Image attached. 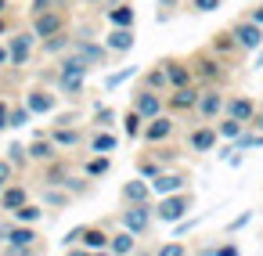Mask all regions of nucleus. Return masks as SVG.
Returning <instances> with one entry per match:
<instances>
[{"mask_svg":"<svg viewBox=\"0 0 263 256\" xmlns=\"http://www.w3.org/2000/svg\"><path fill=\"white\" fill-rule=\"evenodd\" d=\"M0 249H4L8 256H33V252H40V231H36V224H18V220H11L8 231H4Z\"/></svg>","mask_w":263,"mask_h":256,"instance_id":"1","label":"nucleus"},{"mask_svg":"<svg viewBox=\"0 0 263 256\" xmlns=\"http://www.w3.org/2000/svg\"><path fill=\"white\" fill-rule=\"evenodd\" d=\"M191 206H195V195L184 188V191L159 195V202L152 206V213H155V220H159V224H177L180 216H187V213H191Z\"/></svg>","mask_w":263,"mask_h":256,"instance_id":"2","label":"nucleus"},{"mask_svg":"<svg viewBox=\"0 0 263 256\" xmlns=\"http://www.w3.org/2000/svg\"><path fill=\"white\" fill-rule=\"evenodd\" d=\"M187 62H191V76H195L198 87H216V83L227 76L223 58H216L213 51H198V54H191Z\"/></svg>","mask_w":263,"mask_h":256,"instance_id":"3","label":"nucleus"},{"mask_svg":"<svg viewBox=\"0 0 263 256\" xmlns=\"http://www.w3.org/2000/svg\"><path fill=\"white\" fill-rule=\"evenodd\" d=\"M152 224H155L152 202H130V206H123V209H119V227L134 231L137 238H141V234H148V231H152Z\"/></svg>","mask_w":263,"mask_h":256,"instance_id":"4","label":"nucleus"},{"mask_svg":"<svg viewBox=\"0 0 263 256\" xmlns=\"http://www.w3.org/2000/svg\"><path fill=\"white\" fill-rule=\"evenodd\" d=\"M4 44H8V69H26V62H29L33 47H36V36H33V29L8 33V36H4Z\"/></svg>","mask_w":263,"mask_h":256,"instance_id":"5","label":"nucleus"},{"mask_svg":"<svg viewBox=\"0 0 263 256\" xmlns=\"http://www.w3.org/2000/svg\"><path fill=\"white\" fill-rule=\"evenodd\" d=\"M33 36H36V44L40 40H47V36H54V33H65L69 29V19H65V11H62V4L58 8H51V11H40V15H33Z\"/></svg>","mask_w":263,"mask_h":256,"instance_id":"6","label":"nucleus"},{"mask_svg":"<svg viewBox=\"0 0 263 256\" xmlns=\"http://www.w3.org/2000/svg\"><path fill=\"white\" fill-rule=\"evenodd\" d=\"M177 134V116L173 112H159L152 119H144V130H141V141L144 144H162Z\"/></svg>","mask_w":263,"mask_h":256,"instance_id":"7","label":"nucleus"},{"mask_svg":"<svg viewBox=\"0 0 263 256\" xmlns=\"http://www.w3.org/2000/svg\"><path fill=\"white\" fill-rule=\"evenodd\" d=\"M72 51L90 65V69H101V65H108V47H105V40H98V36H72Z\"/></svg>","mask_w":263,"mask_h":256,"instance_id":"8","label":"nucleus"},{"mask_svg":"<svg viewBox=\"0 0 263 256\" xmlns=\"http://www.w3.org/2000/svg\"><path fill=\"white\" fill-rule=\"evenodd\" d=\"M223 101H227V94L220 90V83H216V87H202V90H198V101H195V112H198V119H205V123H216V119L223 116Z\"/></svg>","mask_w":263,"mask_h":256,"instance_id":"9","label":"nucleus"},{"mask_svg":"<svg viewBox=\"0 0 263 256\" xmlns=\"http://www.w3.org/2000/svg\"><path fill=\"white\" fill-rule=\"evenodd\" d=\"M231 33H234V40H238V51H256V47H263V26L259 22H252L249 15L245 19H234L231 26H227Z\"/></svg>","mask_w":263,"mask_h":256,"instance_id":"10","label":"nucleus"},{"mask_svg":"<svg viewBox=\"0 0 263 256\" xmlns=\"http://www.w3.org/2000/svg\"><path fill=\"white\" fill-rule=\"evenodd\" d=\"M58 101H62V98H58V90H54V87L36 83V87H29V90H26V101H22V105H26L33 116H51V112L58 108Z\"/></svg>","mask_w":263,"mask_h":256,"instance_id":"11","label":"nucleus"},{"mask_svg":"<svg viewBox=\"0 0 263 256\" xmlns=\"http://www.w3.org/2000/svg\"><path fill=\"white\" fill-rule=\"evenodd\" d=\"M198 83H191V87H170L166 90V112H173V116H184V112H195V101H198Z\"/></svg>","mask_w":263,"mask_h":256,"instance_id":"12","label":"nucleus"},{"mask_svg":"<svg viewBox=\"0 0 263 256\" xmlns=\"http://www.w3.org/2000/svg\"><path fill=\"white\" fill-rule=\"evenodd\" d=\"M220 144V134H216V123H198V126H191L187 130V148L195 152V155H205V152H213Z\"/></svg>","mask_w":263,"mask_h":256,"instance_id":"13","label":"nucleus"},{"mask_svg":"<svg viewBox=\"0 0 263 256\" xmlns=\"http://www.w3.org/2000/svg\"><path fill=\"white\" fill-rule=\"evenodd\" d=\"M144 119H152V116H159V112H166V94H159V90H152V87H141L137 83V90H134V101H130Z\"/></svg>","mask_w":263,"mask_h":256,"instance_id":"14","label":"nucleus"},{"mask_svg":"<svg viewBox=\"0 0 263 256\" xmlns=\"http://www.w3.org/2000/svg\"><path fill=\"white\" fill-rule=\"evenodd\" d=\"M26 152H29V162H33V166H44V162H51V159H58V155H62V148L47 137V130H36V134H33V141L26 144Z\"/></svg>","mask_w":263,"mask_h":256,"instance_id":"15","label":"nucleus"},{"mask_svg":"<svg viewBox=\"0 0 263 256\" xmlns=\"http://www.w3.org/2000/svg\"><path fill=\"white\" fill-rule=\"evenodd\" d=\"M47 137H51L62 152H76V148L87 144V130H83V126H51Z\"/></svg>","mask_w":263,"mask_h":256,"instance_id":"16","label":"nucleus"},{"mask_svg":"<svg viewBox=\"0 0 263 256\" xmlns=\"http://www.w3.org/2000/svg\"><path fill=\"white\" fill-rule=\"evenodd\" d=\"M159 65L166 69L170 87H191V83H195V76H191V62H187V58H159Z\"/></svg>","mask_w":263,"mask_h":256,"instance_id":"17","label":"nucleus"},{"mask_svg":"<svg viewBox=\"0 0 263 256\" xmlns=\"http://www.w3.org/2000/svg\"><path fill=\"white\" fill-rule=\"evenodd\" d=\"M54 90H58V98H65V101H80L83 98V90H87V76H69V72H54Z\"/></svg>","mask_w":263,"mask_h":256,"instance_id":"18","label":"nucleus"},{"mask_svg":"<svg viewBox=\"0 0 263 256\" xmlns=\"http://www.w3.org/2000/svg\"><path fill=\"white\" fill-rule=\"evenodd\" d=\"M256 101L249 98V94H227V101H223V116H231V119H241L245 126H249V119L256 116Z\"/></svg>","mask_w":263,"mask_h":256,"instance_id":"19","label":"nucleus"},{"mask_svg":"<svg viewBox=\"0 0 263 256\" xmlns=\"http://www.w3.org/2000/svg\"><path fill=\"white\" fill-rule=\"evenodd\" d=\"M187 188V173L184 170H162L159 177H152V195H170V191H184Z\"/></svg>","mask_w":263,"mask_h":256,"instance_id":"20","label":"nucleus"},{"mask_svg":"<svg viewBox=\"0 0 263 256\" xmlns=\"http://www.w3.org/2000/svg\"><path fill=\"white\" fill-rule=\"evenodd\" d=\"M108 227L105 224H87L83 227V238H80V245H72V249H80V252H105V245H108Z\"/></svg>","mask_w":263,"mask_h":256,"instance_id":"21","label":"nucleus"},{"mask_svg":"<svg viewBox=\"0 0 263 256\" xmlns=\"http://www.w3.org/2000/svg\"><path fill=\"white\" fill-rule=\"evenodd\" d=\"M134 29H123V26H112L108 33H105V47H108V54H119V58H126L130 51H134Z\"/></svg>","mask_w":263,"mask_h":256,"instance_id":"22","label":"nucleus"},{"mask_svg":"<svg viewBox=\"0 0 263 256\" xmlns=\"http://www.w3.org/2000/svg\"><path fill=\"white\" fill-rule=\"evenodd\" d=\"M22 202H29V188L22 184V180H8L4 188H0V213H11V209H18Z\"/></svg>","mask_w":263,"mask_h":256,"instance_id":"23","label":"nucleus"},{"mask_svg":"<svg viewBox=\"0 0 263 256\" xmlns=\"http://www.w3.org/2000/svg\"><path fill=\"white\" fill-rule=\"evenodd\" d=\"M119 202H123V206H130V202H152V180H144V177L126 180V184L119 188Z\"/></svg>","mask_w":263,"mask_h":256,"instance_id":"24","label":"nucleus"},{"mask_svg":"<svg viewBox=\"0 0 263 256\" xmlns=\"http://www.w3.org/2000/svg\"><path fill=\"white\" fill-rule=\"evenodd\" d=\"M40 202H44V209H62V213H65L76 198H72L62 184H40Z\"/></svg>","mask_w":263,"mask_h":256,"instance_id":"25","label":"nucleus"},{"mask_svg":"<svg viewBox=\"0 0 263 256\" xmlns=\"http://www.w3.org/2000/svg\"><path fill=\"white\" fill-rule=\"evenodd\" d=\"M105 252H116V256H130V252H137V234H134V231H126V227L112 231V234H108Z\"/></svg>","mask_w":263,"mask_h":256,"instance_id":"26","label":"nucleus"},{"mask_svg":"<svg viewBox=\"0 0 263 256\" xmlns=\"http://www.w3.org/2000/svg\"><path fill=\"white\" fill-rule=\"evenodd\" d=\"M105 19H108V26H123V29H134L137 26V11H134V4H126V0L105 8Z\"/></svg>","mask_w":263,"mask_h":256,"instance_id":"27","label":"nucleus"},{"mask_svg":"<svg viewBox=\"0 0 263 256\" xmlns=\"http://www.w3.org/2000/svg\"><path fill=\"white\" fill-rule=\"evenodd\" d=\"M69 173H72V162L58 155V159H51V162L40 166V184H62Z\"/></svg>","mask_w":263,"mask_h":256,"instance_id":"28","label":"nucleus"},{"mask_svg":"<svg viewBox=\"0 0 263 256\" xmlns=\"http://www.w3.org/2000/svg\"><path fill=\"white\" fill-rule=\"evenodd\" d=\"M87 148H90V152H105V155H108V152H116V148H119V137H116L108 126H101V130H90V134H87Z\"/></svg>","mask_w":263,"mask_h":256,"instance_id":"29","label":"nucleus"},{"mask_svg":"<svg viewBox=\"0 0 263 256\" xmlns=\"http://www.w3.org/2000/svg\"><path fill=\"white\" fill-rule=\"evenodd\" d=\"M137 80H141V87H152V90H159V94H166L170 90V80H166V69L155 62V65H148L144 72H137Z\"/></svg>","mask_w":263,"mask_h":256,"instance_id":"30","label":"nucleus"},{"mask_svg":"<svg viewBox=\"0 0 263 256\" xmlns=\"http://www.w3.org/2000/svg\"><path fill=\"white\" fill-rule=\"evenodd\" d=\"M108 170H112V159H108L105 152H90V159L83 162V173H87L90 180H101V177H108Z\"/></svg>","mask_w":263,"mask_h":256,"instance_id":"31","label":"nucleus"},{"mask_svg":"<svg viewBox=\"0 0 263 256\" xmlns=\"http://www.w3.org/2000/svg\"><path fill=\"white\" fill-rule=\"evenodd\" d=\"M44 213H47V209H44L40 202H33V198H29V202H22L18 209H11L8 216H11V220H18V224H40V220H44Z\"/></svg>","mask_w":263,"mask_h":256,"instance_id":"32","label":"nucleus"},{"mask_svg":"<svg viewBox=\"0 0 263 256\" xmlns=\"http://www.w3.org/2000/svg\"><path fill=\"white\" fill-rule=\"evenodd\" d=\"M209 51H213L216 58H223V54H234V51H238V40H234V33H231V29H220V33H213V40H209Z\"/></svg>","mask_w":263,"mask_h":256,"instance_id":"33","label":"nucleus"},{"mask_svg":"<svg viewBox=\"0 0 263 256\" xmlns=\"http://www.w3.org/2000/svg\"><path fill=\"white\" fill-rule=\"evenodd\" d=\"M69 47H72V36H69V29H65V33H54V36H47V40H40V51H44V54H51V58L65 54Z\"/></svg>","mask_w":263,"mask_h":256,"instance_id":"34","label":"nucleus"},{"mask_svg":"<svg viewBox=\"0 0 263 256\" xmlns=\"http://www.w3.org/2000/svg\"><path fill=\"white\" fill-rule=\"evenodd\" d=\"M148 148H152L148 155H152V159H159V162H162V170L177 166V162H180V155H184L180 148H173V144H166V141H162V144H148Z\"/></svg>","mask_w":263,"mask_h":256,"instance_id":"35","label":"nucleus"},{"mask_svg":"<svg viewBox=\"0 0 263 256\" xmlns=\"http://www.w3.org/2000/svg\"><path fill=\"white\" fill-rule=\"evenodd\" d=\"M141 130H144V116L130 105V108L123 112V134H126L130 141H141Z\"/></svg>","mask_w":263,"mask_h":256,"instance_id":"36","label":"nucleus"},{"mask_svg":"<svg viewBox=\"0 0 263 256\" xmlns=\"http://www.w3.org/2000/svg\"><path fill=\"white\" fill-rule=\"evenodd\" d=\"M90 184H94V180H90L87 173H69V177L62 180V188H65L72 198H83V195H90Z\"/></svg>","mask_w":263,"mask_h":256,"instance_id":"37","label":"nucleus"},{"mask_svg":"<svg viewBox=\"0 0 263 256\" xmlns=\"http://www.w3.org/2000/svg\"><path fill=\"white\" fill-rule=\"evenodd\" d=\"M137 72H141V65H123V69L108 72V76H105V90H116V87H123V83L137 80Z\"/></svg>","mask_w":263,"mask_h":256,"instance_id":"38","label":"nucleus"},{"mask_svg":"<svg viewBox=\"0 0 263 256\" xmlns=\"http://www.w3.org/2000/svg\"><path fill=\"white\" fill-rule=\"evenodd\" d=\"M245 130H249V126H245L241 119H231V116H220V119H216V134H220L223 141H234V137H241Z\"/></svg>","mask_w":263,"mask_h":256,"instance_id":"39","label":"nucleus"},{"mask_svg":"<svg viewBox=\"0 0 263 256\" xmlns=\"http://www.w3.org/2000/svg\"><path fill=\"white\" fill-rule=\"evenodd\" d=\"M116 119H119L116 108H108V105H90V123H94V126H112Z\"/></svg>","mask_w":263,"mask_h":256,"instance_id":"40","label":"nucleus"},{"mask_svg":"<svg viewBox=\"0 0 263 256\" xmlns=\"http://www.w3.org/2000/svg\"><path fill=\"white\" fill-rule=\"evenodd\" d=\"M137 177H144V180H152V177H159L162 173V162L159 159H152V155H137Z\"/></svg>","mask_w":263,"mask_h":256,"instance_id":"41","label":"nucleus"},{"mask_svg":"<svg viewBox=\"0 0 263 256\" xmlns=\"http://www.w3.org/2000/svg\"><path fill=\"white\" fill-rule=\"evenodd\" d=\"M4 159H8L15 170H26V166H29V152H26V144H18V141L8 144V155H4Z\"/></svg>","mask_w":263,"mask_h":256,"instance_id":"42","label":"nucleus"},{"mask_svg":"<svg viewBox=\"0 0 263 256\" xmlns=\"http://www.w3.org/2000/svg\"><path fill=\"white\" fill-rule=\"evenodd\" d=\"M198 224H202V216H180V220H177V227H173V238H187Z\"/></svg>","mask_w":263,"mask_h":256,"instance_id":"43","label":"nucleus"},{"mask_svg":"<svg viewBox=\"0 0 263 256\" xmlns=\"http://www.w3.org/2000/svg\"><path fill=\"white\" fill-rule=\"evenodd\" d=\"M80 119H83V112L80 108H69V112H58L51 126H80Z\"/></svg>","mask_w":263,"mask_h":256,"instance_id":"44","label":"nucleus"},{"mask_svg":"<svg viewBox=\"0 0 263 256\" xmlns=\"http://www.w3.org/2000/svg\"><path fill=\"white\" fill-rule=\"evenodd\" d=\"M33 119V112L26 108V105H11V130H18V126H26Z\"/></svg>","mask_w":263,"mask_h":256,"instance_id":"45","label":"nucleus"},{"mask_svg":"<svg viewBox=\"0 0 263 256\" xmlns=\"http://www.w3.org/2000/svg\"><path fill=\"white\" fill-rule=\"evenodd\" d=\"M184 252H187V245L177 242V238H173V242H162V245L155 249V256H184Z\"/></svg>","mask_w":263,"mask_h":256,"instance_id":"46","label":"nucleus"},{"mask_svg":"<svg viewBox=\"0 0 263 256\" xmlns=\"http://www.w3.org/2000/svg\"><path fill=\"white\" fill-rule=\"evenodd\" d=\"M83 227H87V224H76L72 231H65V238H62V249H72V245H80V238H83Z\"/></svg>","mask_w":263,"mask_h":256,"instance_id":"47","label":"nucleus"},{"mask_svg":"<svg viewBox=\"0 0 263 256\" xmlns=\"http://www.w3.org/2000/svg\"><path fill=\"white\" fill-rule=\"evenodd\" d=\"M205 252H213V256H238L241 249H238V242H223V245H209Z\"/></svg>","mask_w":263,"mask_h":256,"instance_id":"48","label":"nucleus"},{"mask_svg":"<svg viewBox=\"0 0 263 256\" xmlns=\"http://www.w3.org/2000/svg\"><path fill=\"white\" fill-rule=\"evenodd\" d=\"M62 0H29V19L33 15H40V11H51V8H58Z\"/></svg>","mask_w":263,"mask_h":256,"instance_id":"49","label":"nucleus"},{"mask_svg":"<svg viewBox=\"0 0 263 256\" xmlns=\"http://www.w3.org/2000/svg\"><path fill=\"white\" fill-rule=\"evenodd\" d=\"M220 4H223V0H191V8H195L198 15H213Z\"/></svg>","mask_w":263,"mask_h":256,"instance_id":"50","label":"nucleus"},{"mask_svg":"<svg viewBox=\"0 0 263 256\" xmlns=\"http://www.w3.org/2000/svg\"><path fill=\"white\" fill-rule=\"evenodd\" d=\"M0 130H11V101L0 98Z\"/></svg>","mask_w":263,"mask_h":256,"instance_id":"51","label":"nucleus"},{"mask_svg":"<svg viewBox=\"0 0 263 256\" xmlns=\"http://www.w3.org/2000/svg\"><path fill=\"white\" fill-rule=\"evenodd\" d=\"M15 173H18V170H15L8 159H0V188H4L8 180H15Z\"/></svg>","mask_w":263,"mask_h":256,"instance_id":"52","label":"nucleus"},{"mask_svg":"<svg viewBox=\"0 0 263 256\" xmlns=\"http://www.w3.org/2000/svg\"><path fill=\"white\" fill-rule=\"evenodd\" d=\"M249 220H252V209H245V213H241V216H238V220H231V224H227V231H231V234H234V231H241V227H245V224H249Z\"/></svg>","mask_w":263,"mask_h":256,"instance_id":"53","label":"nucleus"},{"mask_svg":"<svg viewBox=\"0 0 263 256\" xmlns=\"http://www.w3.org/2000/svg\"><path fill=\"white\" fill-rule=\"evenodd\" d=\"M249 130H263V105L256 108V116L249 119Z\"/></svg>","mask_w":263,"mask_h":256,"instance_id":"54","label":"nucleus"},{"mask_svg":"<svg viewBox=\"0 0 263 256\" xmlns=\"http://www.w3.org/2000/svg\"><path fill=\"white\" fill-rule=\"evenodd\" d=\"M177 4H180V0H159V8H162V19H166V15H170Z\"/></svg>","mask_w":263,"mask_h":256,"instance_id":"55","label":"nucleus"},{"mask_svg":"<svg viewBox=\"0 0 263 256\" xmlns=\"http://www.w3.org/2000/svg\"><path fill=\"white\" fill-rule=\"evenodd\" d=\"M252 54H256V58H252V69H259V72H263V47H256Z\"/></svg>","mask_w":263,"mask_h":256,"instance_id":"56","label":"nucleus"},{"mask_svg":"<svg viewBox=\"0 0 263 256\" xmlns=\"http://www.w3.org/2000/svg\"><path fill=\"white\" fill-rule=\"evenodd\" d=\"M249 19H252V22H259V26H263V4H256V8H252V11H249Z\"/></svg>","mask_w":263,"mask_h":256,"instance_id":"57","label":"nucleus"},{"mask_svg":"<svg viewBox=\"0 0 263 256\" xmlns=\"http://www.w3.org/2000/svg\"><path fill=\"white\" fill-rule=\"evenodd\" d=\"M0 69H8V44L0 40Z\"/></svg>","mask_w":263,"mask_h":256,"instance_id":"58","label":"nucleus"},{"mask_svg":"<svg viewBox=\"0 0 263 256\" xmlns=\"http://www.w3.org/2000/svg\"><path fill=\"white\" fill-rule=\"evenodd\" d=\"M11 33V22H8V15H0V36H8Z\"/></svg>","mask_w":263,"mask_h":256,"instance_id":"59","label":"nucleus"},{"mask_svg":"<svg viewBox=\"0 0 263 256\" xmlns=\"http://www.w3.org/2000/svg\"><path fill=\"white\" fill-rule=\"evenodd\" d=\"M87 8H101V4H116V0H83Z\"/></svg>","mask_w":263,"mask_h":256,"instance_id":"60","label":"nucleus"},{"mask_svg":"<svg viewBox=\"0 0 263 256\" xmlns=\"http://www.w3.org/2000/svg\"><path fill=\"white\" fill-rule=\"evenodd\" d=\"M8 8H11V0H0V15H8Z\"/></svg>","mask_w":263,"mask_h":256,"instance_id":"61","label":"nucleus"},{"mask_svg":"<svg viewBox=\"0 0 263 256\" xmlns=\"http://www.w3.org/2000/svg\"><path fill=\"white\" fill-rule=\"evenodd\" d=\"M62 4H65V0H62Z\"/></svg>","mask_w":263,"mask_h":256,"instance_id":"62","label":"nucleus"}]
</instances>
